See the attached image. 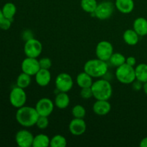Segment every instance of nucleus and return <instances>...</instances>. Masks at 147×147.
Here are the masks:
<instances>
[{"instance_id": "nucleus-1", "label": "nucleus", "mask_w": 147, "mask_h": 147, "mask_svg": "<svg viewBox=\"0 0 147 147\" xmlns=\"http://www.w3.org/2000/svg\"><path fill=\"white\" fill-rule=\"evenodd\" d=\"M16 120L19 124L24 127H32L36 124L39 114L35 108L32 106H22L17 109L16 112Z\"/></svg>"}, {"instance_id": "nucleus-2", "label": "nucleus", "mask_w": 147, "mask_h": 147, "mask_svg": "<svg viewBox=\"0 0 147 147\" xmlns=\"http://www.w3.org/2000/svg\"><path fill=\"white\" fill-rule=\"evenodd\" d=\"M84 71L93 78H102L109 71V64L106 61L99 58L91 59L85 63Z\"/></svg>"}, {"instance_id": "nucleus-3", "label": "nucleus", "mask_w": 147, "mask_h": 147, "mask_svg": "<svg viewBox=\"0 0 147 147\" xmlns=\"http://www.w3.org/2000/svg\"><path fill=\"white\" fill-rule=\"evenodd\" d=\"M91 89L96 100H109L113 93V88L110 82L103 78L93 82Z\"/></svg>"}, {"instance_id": "nucleus-4", "label": "nucleus", "mask_w": 147, "mask_h": 147, "mask_svg": "<svg viewBox=\"0 0 147 147\" xmlns=\"http://www.w3.org/2000/svg\"><path fill=\"white\" fill-rule=\"evenodd\" d=\"M115 76L120 83L123 84H131L136 80L135 67L124 63L116 67Z\"/></svg>"}, {"instance_id": "nucleus-5", "label": "nucleus", "mask_w": 147, "mask_h": 147, "mask_svg": "<svg viewBox=\"0 0 147 147\" xmlns=\"http://www.w3.org/2000/svg\"><path fill=\"white\" fill-rule=\"evenodd\" d=\"M115 8V4L112 1H103L98 4L94 13L91 14L100 20H107L113 14Z\"/></svg>"}, {"instance_id": "nucleus-6", "label": "nucleus", "mask_w": 147, "mask_h": 147, "mask_svg": "<svg viewBox=\"0 0 147 147\" xmlns=\"http://www.w3.org/2000/svg\"><path fill=\"white\" fill-rule=\"evenodd\" d=\"M27 93L24 88L16 86L11 89L9 93V102L13 107L19 109L25 105L27 101Z\"/></svg>"}, {"instance_id": "nucleus-7", "label": "nucleus", "mask_w": 147, "mask_h": 147, "mask_svg": "<svg viewBox=\"0 0 147 147\" xmlns=\"http://www.w3.org/2000/svg\"><path fill=\"white\" fill-rule=\"evenodd\" d=\"M24 52L26 57H38L42 52V45L40 40L32 38L25 41Z\"/></svg>"}, {"instance_id": "nucleus-8", "label": "nucleus", "mask_w": 147, "mask_h": 147, "mask_svg": "<svg viewBox=\"0 0 147 147\" xmlns=\"http://www.w3.org/2000/svg\"><path fill=\"white\" fill-rule=\"evenodd\" d=\"M56 89L59 92L70 91L73 86V78L67 73H61L57 75L55 81Z\"/></svg>"}, {"instance_id": "nucleus-9", "label": "nucleus", "mask_w": 147, "mask_h": 147, "mask_svg": "<svg viewBox=\"0 0 147 147\" xmlns=\"http://www.w3.org/2000/svg\"><path fill=\"white\" fill-rule=\"evenodd\" d=\"M113 53V47L110 42L103 40L99 42L96 45V55L97 58L108 62Z\"/></svg>"}, {"instance_id": "nucleus-10", "label": "nucleus", "mask_w": 147, "mask_h": 147, "mask_svg": "<svg viewBox=\"0 0 147 147\" xmlns=\"http://www.w3.org/2000/svg\"><path fill=\"white\" fill-rule=\"evenodd\" d=\"M55 103L51 99L48 98H42L37 102L35 105V109L39 116H47L52 114L54 110Z\"/></svg>"}, {"instance_id": "nucleus-11", "label": "nucleus", "mask_w": 147, "mask_h": 147, "mask_svg": "<svg viewBox=\"0 0 147 147\" xmlns=\"http://www.w3.org/2000/svg\"><path fill=\"white\" fill-rule=\"evenodd\" d=\"M21 68L23 73H25L30 76H35L36 73L40 69L39 60L35 57H27L23 60L21 65Z\"/></svg>"}, {"instance_id": "nucleus-12", "label": "nucleus", "mask_w": 147, "mask_h": 147, "mask_svg": "<svg viewBox=\"0 0 147 147\" xmlns=\"http://www.w3.org/2000/svg\"><path fill=\"white\" fill-rule=\"evenodd\" d=\"M34 136L28 130L22 129L17 132L15 135V141L17 144L20 147L32 146Z\"/></svg>"}, {"instance_id": "nucleus-13", "label": "nucleus", "mask_w": 147, "mask_h": 147, "mask_svg": "<svg viewBox=\"0 0 147 147\" xmlns=\"http://www.w3.org/2000/svg\"><path fill=\"white\" fill-rule=\"evenodd\" d=\"M69 131L74 136H81L86 132L87 125L83 119L74 118L69 123Z\"/></svg>"}, {"instance_id": "nucleus-14", "label": "nucleus", "mask_w": 147, "mask_h": 147, "mask_svg": "<svg viewBox=\"0 0 147 147\" xmlns=\"http://www.w3.org/2000/svg\"><path fill=\"white\" fill-rule=\"evenodd\" d=\"M111 109V105L109 100H96L93 103V111L95 114L98 116H106L109 114Z\"/></svg>"}, {"instance_id": "nucleus-15", "label": "nucleus", "mask_w": 147, "mask_h": 147, "mask_svg": "<svg viewBox=\"0 0 147 147\" xmlns=\"http://www.w3.org/2000/svg\"><path fill=\"white\" fill-rule=\"evenodd\" d=\"M35 81L39 86L45 87L50 84L51 81L52 75L50 70L40 68L35 74Z\"/></svg>"}, {"instance_id": "nucleus-16", "label": "nucleus", "mask_w": 147, "mask_h": 147, "mask_svg": "<svg viewBox=\"0 0 147 147\" xmlns=\"http://www.w3.org/2000/svg\"><path fill=\"white\" fill-rule=\"evenodd\" d=\"M115 7L122 14H129L134 9V0H116Z\"/></svg>"}, {"instance_id": "nucleus-17", "label": "nucleus", "mask_w": 147, "mask_h": 147, "mask_svg": "<svg viewBox=\"0 0 147 147\" xmlns=\"http://www.w3.org/2000/svg\"><path fill=\"white\" fill-rule=\"evenodd\" d=\"M133 29L141 37L147 35V20L144 17H138L133 23Z\"/></svg>"}, {"instance_id": "nucleus-18", "label": "nucleus", "mask_w": 147, "mask_h": 147, "mask_svg": "<svg viewBox=\"0 0 147 147\" xmlns=\"http://www.w3.org/2000/svg\"><path fill=\"white\" fill-rule=\"evenodd\" d=\"M70 97L65 92H59L55 98V106L59 109H65L70 105Z\"/></svg>"}, {"instance_id": "nucleus-19", "label": "nucleus", "mask_w": 147, "mask_h": 147, "mask_svg": "<svg viewBox=\"0 0 147 147\" xmlns=\"http://www.w3.org/2000/svg\"><path fill=\"white\" fill-rule=\"evenodd\" d=\"M140 36L135 32L134 29H128L123 32V41L128 45L134 46L138 44L139 41Z\"/></svg>"}, {"instance_id": "nucleus-20", "label": "nucleus", "mask_w": 147, "mask_h": 147, "mask_svg": "<svg viewBox=\"0 0 147 147\" xmlns=\"http://www.w3.org/2000/svg\"><path fill=\"white\" fill-rule=\"evenodd\" d=\"M93 78L92 76H90L88 73L83 71L82 73H79L77 76V78H76V83H77V85L80 88L91 87L93 83Z\"/></svg>"}, {"instance_id": "nucleus-21", "label": "nucleus", "mask_w": 147, "mask_h": 147, "mask_svg": "<svg viewBox=\"0 0 147 147\" xmlns=\"http://www.w3.org/2000/svg\"><path fill=\"white\" fill-rule=\"evenodd\" d=\"M50 144V139L45 134H39L34 136L33 147H47Z\"/></svg>"}, {"instance_id": "nucleus-22", "label": "nucleus", "mask_w": 147, "mask_h": 147, "mask_svg": "<svg viewBox=\"0 0 147 147\" xmlns=\"http://www.w3.org/2000/svg\"><path fill=\"white\" fill-rule=\"evenodd\" d=\"M135 74H136V79L145 83L147 82V64L141 63L135 67Z\"/></svg>"}, {"instance_id": "nucleus-23", "label": "nucleus", "mask_w": 147, "mask_h": 147, "mask_svg": "<svg viewBox=\"0 0 147 147\" xmlns=\"http://www.w3.org/2000/svg\"><path fill=\"white\" fill-rule=\"evenodd\" d=\"M1 11L4 17L10 20H14V17L17 12V7L13 3L7 2L3 6Z\"/></svg>"}, {"instance_id": "nucleus-24", "label": "nucleus", "mask_w": 147, "mask_h": 147, "mask_svg": "<svg viewBox=\"0 0 147 147\" xmlns=\"http://www.w3.org/2000/svg\"><path fill=\"white\" fill-rule=\"evenodd\" d=\"M126 57L120 53H113L109 60V63L113 67H119L126 63Z\"/></svg>"}, {"instance_id": "nucleus-25", "label": "nucleus", "mask_w": 147, "mask_h": 147, "mask_svg": "<svg viewBox=\"0 0 147 147\" xmlns=\"http://www.w3.org/2000/svg\"><path fill=\"white\" fill-rule=\"evenodd\" d=\"M98 4L96 0H81L80 7L83 11L91 14L94 13Z\"/></svg>"}, {"instance_id": "nucleus-26", "label": "nucleus", "mask_w": 147, "mask_h": 147, "mask_svg": "<svg viewBox=\"0 0 147 147\" xmlns=\"http://www.w3.org/2000/svg\"><path fill=\"white\" fill-rule=\"evenodd\" d=\"M31 76L25 73H20L17 78V86L22 88H26L31 84Z\"/></svg>"}, {"instance_id": "nucleus-27", "label": "nucleus", "mask_w": 147, "mask_h": 147, "mask_svg": "<svg viewBox=\"0 0 147 147\" xmlns=\"http://www.w3.org/2000/svg\"><path fill=\"white\" fill-rule=\"evenodd\" d=\"M50 146L65 147L67 146V140L63 135L56 134L50 139Z\"/></svg>"}, {"instance_id": "nucleus-28", "label": "nucleus", "mask_w": 147, "mask_h": 147, "mask_svg": "<svg viewBox=\"0 0 147 147\" xmlns=\"http://www.w3.org/2000/svg\"><path fill=\"white\" fill-rule=\"evenodd\" d=\"M72 115L74 118L83 119L86 115V110L82 105H76L72 109Z\"/></svg>"}, {"instance_id": "nucleus-29", "label": "nucleus", "mask_w": 147, "mask_h": 147, "mask_svg": "<svg viewBox=\"0 0 147 147\" xmlns=\"http://www.w3.org/2000/svg\"><path fill=\"white\" fill-rule=\"evenodd\" d=\"M49 125V119L47 116H40L37 119L35 126L40 129H47Z\"/></svg>"}, {"instance_id": "nucleus-30", "label": "nucleus", "mask_w": 147, "mask_h": 147, "mask_svg": "<svg viewBox=\"0 0 147 147\" xmlns=\"http://www.w3.org/2000/svg\"><path fill=\"white\" fill-rule=\"evenodd\" d=\"M80 96L83 99H89L93 96V92H92L91 87L83 88H81L80 92Z\"/></svg>"}, {"instance_id": "nucleus-31", "label": "nucleus", "mask_w": 147, "mask_h": 147, "mask_svg": "<svg viewBox=\"0 0 147 147\" xmlns=\"http://www.w3.org/2000/svg\"><path fill=\"white\" fill-rule=\"evenodd\" d=\"M39 63H40V68L50 70V67H52V60L49 57H42L40 59Z\"/></svg>"}, {"instance_id": "nucleus-32", "label": "nucleus", "mask_w": 147, "mask_h": 147, "mask_svg": "<svg viewBox=\"0 0 147 147\" xmlns=\"http://www.w3.org/2000/svg\"><path fill=\"white\" fill-rule=\"evenodd\" d=\"M13 20H10L4 17L0 21V29L3 30H8L11 27Z\"/></svg>"}, {"instance_id": "nucleus-33", "label": "nucleus", "mask_w": 147, "mask_h": 147, "mask_svg": "<svg viewBox=\"0 0 147 147\" xmlns=\"http://www.w3.org/2000/svg\"><path fill=\"white\" fill-rule=\"evenodd\" d=\"M132 84V88L135 90V91H139L142 89H143V84L144 83L142 82L139 81L138 80H135L133 83H131Z\"/></svg>"}, {"instance_id": "nucleus-34", "label": "nucleus", "mask_w": 147, "mask_h": 147, "mask_svg": "<svg viewBox=\"0 0 147 147\" xmlns=\"http://www.w3.org/2000/svg\"><path fill=\"white\" fill-rule=\"evenodd\" d=\"M126 63L129 65L134 67L136 64V59L134 57H133V56H130V57H126Z\"/></svg>"}, {"instance_id": "nucleus-35", "label": "nucleus", "mask_w": 147, "mask_h": 147, "mask_svg": "<svg viewBox=\"0 0 147 147\" xmlns=\"http://www.w3.org/2000/svg\"><path fill=\"white\" fill-rule=\"evenodd\" d=\"M22 37H23V38H24V40H25V41H27V40H30V39L33 38V37H34V36H33L32 32L30 31V30H27L23 32Z\"/></svg>"}, {"instance_id": "nucleus-36", "label": "nucleus", "mask_w": 147, "mask_h": 147, "mask_svg": "<svg viewBox=\"0 0 147 147\" xmlns=\"http://www.w3.org/2000/svg\"><path fill=\"white\" fill-rule=\"evenodd\" d=\"M139 146L141 147H147V136L146 137L143 138V139L141 140Z\"/></svg>"}, {"instance_id": "nucleus-37", "label": "nucleus", "mask_w": 147, "mask_h": 147, "mask_svg": "<svg viewBox=\"0 0 147 147\" xmlns=\"http://www.w3.org/2000/svg\"><path fill=\"white\" fill-rule=\"evenodd\" d=\"M143 90L145 93L147 95V82H145L143 84Z\"/></svg>"}, {"instance_id": "nucleus-38", "label": "nucleus", "mask_w": 147, "mask_h": 147, "mask_svg": "<svg viewBox=\"0 0 147 147\" xmlns=\"http://www.w3.org/2000/svg\"><path fill=\"white\" fill-rule=\"evenodd\" d=\"M3 17H4V15L2 14V11H1V9H0V21H1Z\"/></svg>"}]
</instances>
